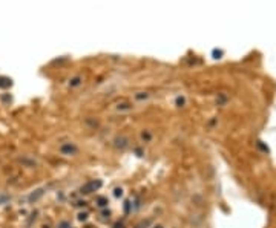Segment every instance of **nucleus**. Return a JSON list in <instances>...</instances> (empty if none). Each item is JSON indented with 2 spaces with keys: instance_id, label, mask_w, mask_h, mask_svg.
Here are the masks:
<instances>
[{
  "instance_id": "obj_11",
  "label": "nucleus",
  "mask_w": 276,
  "mask_h": 228,
  "mask_svg": "<svg viewBox=\"0 0 276 228\" xmlns=\"http://www.w3.org/2000/svg\"><path fill=\"white\" fill-rule=\"evenodd\" d=\"M18 161H20V162H22V164H25L26 167H35V165H37V162H35L34 159H28V158H20Z\"/></svg>"
},
{
  "instance_id": "obj_9",
  "label": "nucleus",
  "mask_w": 276,
  "mask_h": 228,
  "mask_svg": "<svg viewBox=\"0 0 276 228\" xmlns=\"http://www.w3.org/2000/svg\"><path fill=\"white\" fill-rule=\"evenodd\" d=\"M141 141H143V143H150L152 141V133L149 130H143L141 132Z\"/></svg>"
},
{
  "instance_id": "obj_4",
  "label": "nucleus",
  "mask_w": 276,
  "mask_h": 228,
  "mask_svg": "<svg viewBox=\"0 0 276 228\" xmlns=\"http://www.w3.org/2000/svg\"><path fill=\"white\" fill-rule=\"evenodd\" d=\"M69 88L71 89H75V88H80V86L83 84V77L82 75H74V77H71V80H69Z\"/></svg>"
},
{
  "instance_id": "obj_13",
  "label": "nucleus",
  "mask_w": 276,
  "mask_h": 228,
  "mask_svg": "<svg viewBox=\"0 0 276 228\" xmlns=\"http://www.w3.org/2000/svg\"><path fill=\"white\" fill-rule=\"evenodd\" d=\"M9 199H11V198H9V196H8V194H6V193H0V205L6 204V202H8Z\"/></svg>"
},
{
  "instance_id": "obj_7",
  "label": "nucleus",
  "mask_w": 276,
  "mask_h": 228,
  "mask_svg": "<svg viewBox=\"0 0 276 228\" xmlns=\"http://www.w3.org/2000/svg\"><path fill=\"white\" fill-rule=\"evenodd\" d=\"M95 204H97V207H100V208H106L107 204H109V199H107L106 196H97Z\"/></svg>"
},
{
  "instance_id": "obj_6",
  "label": "nucleus",
  "mask_w": 276,
  "mask_h": 228,
  "mask_svg": "<svg viewBox=\"0 0 276 228\" xmlns=\"http://www.w3.org/2000/svg\"><path fill=\"white\" fill-rule=\"evenodd\" d=\"M132 109H133V104L127 103V101H123V103L117 104V110L118 112H127V110H132Z\"/></svg>"
},
{
  "instance_id": "obj_2",
  "label": "nucleus",
  "mask_w": 276,
  "mask_h": 228,
  "mask_svg": "<svg viewBox=\"0 0 276 228\" xmlns=\"http://www.w3.org/2000/svg\"><path fill=\"white\" fill-rule=\"evenodd\" d=\"M58 150L65 156H75L77 153H78V147L74 143H63L62 145L58 147Z\"/></svg>"
},
{
  "instance_id": "obj_17",
  "label": "nucleus",
  "mask_w": 276,
  "mask_h": 228,
  "mask_svg": "<svg viewBox=\"0 0 276 228\" xmlns=\"http://www.w3.org/2000/svg\"><path fill=\"white\" fill-rule=\"evenodd\" d=\"M77 219L80 220V222H82V220L84 222V220L87 219V213H78V217H77Z\"/></svg>"
},
{
  "instance_id": "obj_12",
  "label": "nucleus",
  "mask_w": 276,
  "mask_h": 228,
  "mask_svg": "<svg viewBox=\"0 0 276 228\" xmlns=\"http://www.w3.org/2000/svg\"><path fill=\"white\" fill-rule=\"evenodd\" d=\"M11 86V80L9 78H5V77H0V88H9Z\"/></svg>"
},
{
  "instance_id": "obj_5",
  "label": "nucleus",
  "mask_w": 276,
  "mask_h": 228,
  "mask_svg": "<svg viewBox=\"0 0 276 228\" xmlns=\"http://www.w3.org/2000/svg\"><path fill=\"white\" fill-rule=\"evenodd\" d=\"M45 194V188H38V190H35V191H32L29 196H28V200L32 204V202H37V200L40 199Z\"/></svg>"
},
{
  "instance_id": "obj_8",
  "label": "nucleus",
  "mask_w": 276,
  "mask_h": 228,
  "mask_svg": "<svg viewBox=\"0 0 276 228\" xmlns=\"http://www.w3.org/2000/svg\"><path fill=\"white\" fill-rule=\"evenodd\" d=\"M133 98H135L137 101H146V100L150 98V93L149 92H137L135 95H133Z\"/></svg>"
},
{
  "instance_id": "obj_14",
  "label": "nucleus",
  "mask_w": 276,
  "mask_h": 228,
  "mask_svg": "<svg viewBox=\"0 0 276 228\" xmlns=\"http://www.w3.org/2000/svg\"><path fill=\"white\" fill-rule=\"evenodd\" d=\"M123 208H124V213L126 214H129L132 211V204H131V200H126L124 205H123Z\"/></svg>"
},
{
  "instance_id": "obj_3",
  "label": "nucleus",
  "mask_w": 276,
  "mask_h": 228,
  "mask_svg": "<svg viewBox=\"0 0 276 228\" xmlns=\"http://www.w3.org/2000/svg\"><path fill=\"white\" fill-rule=\"evenodd\" d=\"M129 138L127 136H124V135H120V136H117L115 139H114V144H115V147L117 149H120V150H126L127 147H129Z\"/></svg>"
},
{
  "instance_id": "obj_10",
  "label": "nucleus",
  "mask_w": 276,
  "mask_h": 228,
  "mask_svg": "<svg viewBox=\"0 0 276 228\" xmlns=\"http://www.w3.org/2000/svg\"><path fill=\"white\" fill-rule=\"evenodd\" d=\"M175 106L177 107H184L186 106V97L184 95H178L175 98Z\"/></svg>"
},
{
  "instance_id": "obj_1",
  "label": "nucleus",
  "mask_w": 276,
  "mask_h": 228,
  "mask_svg": "<svg viewBox=\"0 0 276 228\" xmlns=\"http://www.w3.org/2000/svg\"><path fill=\"white\" fill-rule=\"evenodd\" d=\"M101 185H103V182H101L100 179H92V181H89V182H86L84 185H82V188H80V193H82V194L94 193V191H97Z\"/></svg>"
},
{
  "instance_id": "obj_15",
  "label": "nucleus",
  "mask_w": 276,
  "mask_h": 228,
  "mask_svg": "<svg viewBox=\"0 0 276 228\" xmlns=\"http://www.w3.org/2000/svg\"><path fill=\"white\" fill-rule=\"evenodd\" d=\"M114 196H115V198H121V196H123V188H121V187H117V188L114 190Z\"/></svg>"
},
{
  "instance_id": "obj_18",
  "label": "nucleus",
  "mask_w": 276,
  "mask_h": 228,
  "mask_svg": "<svg viewBox=\"0 0 276 228\" xmlns=\"http://www.w3.org/2000/svg\"><path fill=\"white\" fill-rule=\"evenodd\" d=\"M153 228H163V225H155V227H153Z\"/></svg>"
},
{
  "instance_id": "obj_16",
  "label": "nucleus",
  "mask_w": 276,
  "mask_h": 228,
  "mask_svg": "<svg viewBox=\"0 0 276 228\" xmlns=\"http://www.w3.org/2000/svg\"><path fill=\"white\" fill-rule=\"evenodd\" d=\"M58 228H71V224L68 220H62V222L58 224Z\"/></svg>"
}]
</instances>
